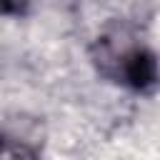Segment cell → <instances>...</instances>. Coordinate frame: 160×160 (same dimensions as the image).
<instances>
[{
    "label": "cell",
    "instance_id": "cell-1",
    "mask_svg": "<svg viewBox=\"0 0 160 160\" xmlns=\"http://www.w3.org/2000/svg\"><path fill=\"white\" fill-rule=\"evenodd\" d=\"M90 62L100 78L138 92H148L160 82L155 52L128 25L115 22L105 28L90 45Z\"/></svg>",
    "mask_w": 160,
    "mask_h": 160
},
{
    "label": "cell",
    "instance_id": "cell-2",
    "mask_svg": "<svg viewBox=\"0 0 160 160\" xmlns=\"http://www.w3.org/2000/svg\"><path fill=\"white\" fill-rule=\"evenodd\" d=\"M35 158L38 155V150H32V148H25L20 140H10V138H5L2 132H0V158Z\"/></svg>",
    "mask_w": 160,
    "mask_h": 160
},
{
    "label": "cell",
    "instance_id": "cell-3",
    "mask_svg": "<svg viewBox=\"0 0 160 160\" xmlns=\"http://www.w3.org/2000/svg\"><path fill=\"white\" fill-rule=\"evenodd\" d=\"M32 0H0V15H22Z\"/></svg>",
    "mask_w": 160,
    "mask_h": 160
}]
</instances>
